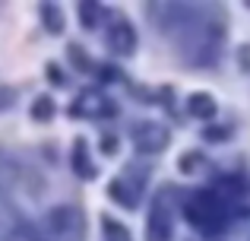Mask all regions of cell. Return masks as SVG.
<instances>
[{"instance_id":"6da1fadb","label":"cell","mask_w":250,"mask_h":241,"mask_svg":"<svg viewBox=\"0 0 250 241\" xmlns=\"http://www.w3.org/2000/svg\"><path fill=\"white\" fill-rule=\"evenodd\" d=\"M184 216L193 229L206 232V235H215V232L225 229V203H222L215 194L209 191H193L187 200H184Z\"/></svg>"},{"instance_id":"7a4b0ae2","label":"cell","mask_w":250,"mask_h":241,"mask_svg":"<svg viewBox=\"0 0 250 241\" xmlns=\"http://www.w3.org/2000/svg\"><path fill=\"white\" fill-rule=\"evenodd\" d=\"M44 222V235L51 241H80L83 238V216L73 206H54Z\"/></svg>"},{"instance_id":"3957f363","label":"cell","mask_w":250,"mask_h":241,"mask_svg":"<svg viewBox=\"0 0 250 241\" xmlns=\"http://www.w3.org/2000/svg\"><path fill=\"white\" fill-rule=\"evenodd\" d=\"M174 235V213H171V200L168 191H162L152 200L149 210V222H146V241H171Z\"/></svg>"},{"instance_id":"277c9868","label":"cell","mask_w":250,"mask_h":241,"mask_svg":"<svg viewBox=\"0 0 250 241\" xmlns=\"http://www.w3.org/2000/svg\"><path fill=\"white\" fill-rule=\"evenodd\" d=\"M108 48L114 51V54H133L136 51V32H133V25H130L127 19H117V22L111 25Z\"/></svg>"},{"instance_id":"5b68a950","label":"cell","mask_w":250,"mask_h":241,"mask_svg":"<svg viewBox=\"0 0 250 241\" xmlns=\"http://www.w3.org/2000/svg\"><path fill=\"white\" fill-rule=\"evenodd\" d=\"M168 143V130L159 127V124H143V127H136V146L143 149V153H159V149H165Z\"/></svg>"},{"instance_id":"8992f818","label":"cell","mask_w":250,"mask_h":241,"mask_svg":"<svg viewBox=\"0 0 250 241\" xmlns=\"http://www.w3.org/2000/svg\"><path fill=\"white\" fill-rule=\"evenodd\" d=\"M73 172L80 175V178H85V181L95 178V165H92V159H89V146H85L83 136L73 143Z\"/></svg>"},{"instance_id":"52a82bcc","label":"cell","mask_w":250,"mask_h":241,"mask_svg":"<svg viewBox=\"0 0 250 241\" xmlns=\"http://www.w3.org/2000/svg\"><path fill=\"white\" fill-rule=\"evenodd\" d=\"M187 108H190L193 118H215V102H212V95H206V92H193L190 102H187Z\"/></svg>"},{"instance_id":"ba28073f","label":"cell","mask_w":250,"mask_h":241,"mask_svg":"<svg viewBox=\"0 0 250 241\" xmlns=\"http://www.w3.org/2000/svg\"><path fill=\"white\" fill-rule=\"evenodd\" d=\"M108 194H111V200H114V203L127 206V210H133V206H136V194L130 191L124 181H111V184H108Z\"/></svg>"},{"instance_id":"9c48e42d","label":"cell","mask_w":250,"mask_h":241,"mask_svg":"<svg viewBox=\"0 0 250 241\" xmlns=\"http://www.w3.org/2000/svg\"><path fill=\"white\" fill-rule=\"evenodd\" d=\"M42 16H44V25H48L54 35H61L63 32V16H61V6H54V3H44L42 6Z\"/></svg>"},{"instance_id":"30bf717a","label":"cell","mask_w":250,"mask_h":241,"mask_svg":"<svg viewBox=\"0 0 250 241\" xmlns=\"http://www.w3.org/2000/svg\"><path fill=\"white\" fill-rule=\"evenodd\" d=\"M32 118L35 121H51L54 118V99H51V95H38L35 105H32Z\"/></svg>"},{"instance_id":"8fae6325","label":"cell","mask_w":250,"mask_h":241,"mask_svg":"<svg viewBox=\"0 0 250 241\" xmlns=\"http://www.w3.org/2000/svg\"><path fill=\"white\" fill-rule=\"evenodd\" d=\"M102 229H104V235H108V241H130L127 229H124V225H117L114 219H108V216H102Z\"/></svg>"},{"instance_id":"7c38bea8","label":"cell","mask_w":250,"mask_h":241,"mask_svg":"<svg viewBox=\"0 0 250 241\" xmlns=\"http://www.w3.org/2000/svg\"><path fill=\"white\" fill-rule=\"evenodd\" d=\"M80 13H83V25H85V29H95V25H98L95 13H102V10H98L95 3H80Z\"/></svg>"},{"instance_id":"4fadbf2b","label":"cell","mask_w":250,"mask_h":241,"mask_svg":"<svg viewBox=\"0 0 250 241\" xmlns=\"http://www.w3.org/2000/svg\"><path fill=\"white\" fill-rule=\"evenodd\" d=\"M67 54H70V61H73V64H80V70H92V61L85 57V51H83V48L70 44V51H67Z\"/></svg>"},{"instance_id":"5bb4252c","label":"cell","mask_w":250,"mask_h":241,"mask_svg":"<svg viewBox=\"0 0 250 241\" xmlns=\"http://www.w3.org/2000/svg\"><path fill=\"white\" fill-rule=\"evenodd\" d=\"M102 153L104 155H114L117 153V140H114V136H104V140H102Z\"/></svg>"},{"instance_id":"9a60e30c","label":"cell","mask_w":250,"mask_h":241,"mask_svg":"<svg viewBox=\"0 0 250 241\" xmlns=\"http://www.w3.org/2000/svg\"><path fill=\"white\" fill-rule=\"evenodd\" d=\"M10 102H13V92L10 89H0V108H6Z\"/></svg>"},{"instance_id":"2e32d148","label":"cell","mask_w":250,"mask_h":241,"mask_svg":"<svg viewBox=\"0 0 250 241\" xmlns=\"http://www.w3.org/2000/svg\"><path fill=\"white\" fill-rule=\"evenodd\" d=\"M209 140H222V136H228V130H209Z\"/></svg>"},{"instance_id":"e0dca14e","label":"cell","mask_w":250,"mask_h":241,"mask_svg":"<svg viewBox=\"0 0 250 241\" xmlns=\"http://www.w3.org/2000/svg\"><path fill=\"white\" fill-rule=\"evenodd\" d=\"M48 80H54V83H61L63 76H61V70H54V67H48Z\"/></svg>"}]
</instances>
